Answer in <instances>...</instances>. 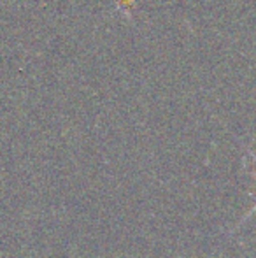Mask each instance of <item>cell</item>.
<instances>
[{
	"mask_svg": "<svg viewBox=\"0 0 256 258\" xmlns=\"http://www.w3.org/2000/svg\"><path fill=\"white\" fill-rule=\"evenodd\" d=\"M249 155H251V158H253V160H254V162H256V153H254V151H251V150H249ZM254 213H256V204L253 206V209H251V211H249V213H247V214H246V216H244V218H242V220H240V221H239V225H237V227H240V225H242V223H244V221H247V218H249V216H251V214H254Z\"/></svg>",
	"mask_w": 256,
	"mask_h": 258,
	"instance_id": "1",
	"label": "cell"
}]
</instances>
